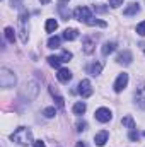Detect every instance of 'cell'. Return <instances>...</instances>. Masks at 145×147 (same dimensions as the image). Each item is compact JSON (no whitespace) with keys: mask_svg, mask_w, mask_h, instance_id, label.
<instances>
[{"mask_svg":"<svg viewBox=\"0 0 145 147\" xmlns=\"http://www.w3.org/2000/svg\"><path fill=\"white\" fill-rule=\"evenodd\" d=\"M44 28H46V33H55V31H56V28H58V22H56L55 19H48Z\"/></svg>","mask_w":145,"mask_h":147,"instance_id":"ffe728a7","label":"cell"},{"mask_svg":"<svg viewBox=\"0 0 145 147\" xmlns=\"http://www.w3.org/2000/svg\"><path fill=\"white\" fill-rule=\"evenodd\" d=\"M85 110H87V106H85V103H82V101H79V103L73 105V113H75V115H84Z\"/></svg>","mask_w":145,"mask_h":147,"instance_id":"44dd1931","label":"cell"},{"mask_svg":"<svg viewBox=\"0 0 145 147\" xmlns=\"http://www.w3.org/2000/svg\"><path fill=\"white\" fill-rule=\"evenodd\" d=\"M39 2H41V3H44V5H46V3H50V2H51V0H39Z\"/></svg>","mask_w":145,"mask_h":147,"instance_id":"d590c367","label":"cell"},{"mask_svg":"<svg viewBox=\"0 0 145 147\" xmlns=\"http://www.w3.org/2000/svg\"><path fill=\"white\" fill-rule=\"evenodd\" d=\"M43 115H44L46 118H53V116L56 115V110H55L53 106H50V108H44V111H43Z\"/></svg>","mask_w":145,"mask_h":147,"instance_id":"4316f807","label":"cell"},{"mask_svg":"<svg viewBox=\"0 0 145 147\" xmlns=\"http://www.w3.org/2000/svg\"><path fill=\"white\" fill-rule=\"evenodd\" d=\"M60 58H62V63H67V62L72 60V53H70V51H63Z\"/></svg>","mask_w":145,"mask_h":147,"instance_id":"83f0119b","label":"cell"},{"mask_svg":"<svg viewBox=\"0 0 145 147\" xmlns=\"http://www.w3.org/2000/svg\"><path fill=\"white\" fill-rule=\"evenodd\" d=\"M108 132L106 130H103V132H99V134H96V137H94V142H96V146L103 147L106 142H108Z\"/></svg>","mask_w":145,"mask_h":147,"instance_id":"7c38bea8","label":"cell"},{"mask_svg":"<svg viewBox=\"0 0 145 147\" xmlns=\"http://www.w3.org/2000/svg\"><path fill=\"white\" fill-rule=\"evenodd\" d=\"M48 48H60V38L58 36H51L48 39Z\"/></svg>","mask_w":145,"mask_h":147,"instance_id":"d4e9b609","label":"cell"},{"mask_svg":"<svg viewBox=\"0 0 145 147\" xmlns=\"http://www.w3.org/2000/svg\"><path fill=\"white\" fill-rule=\"evenodd\" d=\"M15 82H17V77H15V74L12 72L10 69H7V67H2L0 69V86L3 89L14 87Z\"/></svg>","mask_w":145,"mask_h":147,"instance_id":"7a4b0ae2","label":"cell"},{"mask_svg":"<svg viewBox=\"0 0 145 147\" xmlns=\"http://www.w3.org/2000/svg\"><path fill=\"white\" fill-rule=\"evenodd\" d=\"M3 34H5V39L9 43H14L15 41V31H14V28H5L3 29Z\"/></svg>","mask_w":145,"mask_h":147,"instance_id":"d6986e66","label":"cell"},{"mask_svg":"<svg viewBox=\"0 0 145 147\" xmlns=\"http://www.w3.org/2000/svg\"><path fill=\"white\" fill-rule=\"evenodd\" d=\"M144 135H145V132H144Z\"/></svg>","mask_w":145,"mask_h":147,"instance_id":"8d00e7d4","label":"cell"},{"mask_svg":"<svg viewBox=\"0 0 145 147\" xmlns=\"http://www.w3.org/2000/svg\"><path fill=\"white\" fill-rule=\"evenodd\" d=\"M87 128V123L85 121H79L77 123V132H82V130H85Z\"/></svg>","mask_w":145,"mask_h":147,"instance_id":"d6a6232c","label":"cell"},{"mask_svg":"<svg viewBox=\"0 0 145 147\" xmlns=\"http://www.w3.org/2000/svg\"><path fill=\"white\" fill-rule=\"evenodd\" d=\"M85 24H89V26H99V28H106L108 26L106 21H99V19H94V17H91Z\"/></svg>","mask_w":145,"mask_h":147,"instance_id":"cb8c5ba5","label":"cell"},{"mask_svg":"<svg viewBox=\"0 0 145 147\" xmlns=\"http://www.w3.org/2000/svg\"><path fill=\"white\" fill-rule=\"evenodd\" d=\"M135 103L137 106H140L142 110H145V86H140L135 92Z\"/></svg>","mask_w":145,"mask_h":147,"instance_id":"9c48e42d","label":"cell"},{"mask_svg":"<svg viewBox=\"0 0 145 147\" xmlns=\"http://www.w3.org/2000/svg\"><path fill=\"white\" fill-rule=\"evenodd\" d=\"M56 77H58V80H60V82L68 84V82L72 80V72H70L68 69H60L58 74H56Z\"/></svg>","mask_w":145,"mask_h":147,"instance_id":"30bf717a","label":"cell"},{"mask_svg":"<svg viewBox=\"0 0 145 147\" xmlns=\"http://www.w3.org/2000/svg\"><path fill=\"white\" fill-rule=\"evenodd\" d=\"M82 46H84V53H85V55H91V53L94 51V39H92V38H84Z\"/></svg>","mask_w":145,"mask_h":147,"instance_id":"4fadbf2b","label":"cell"},{"mask_svg":"<svg viewBox=\"0 0 145 147\" xmlns=\"http://www.w3.org/2000/svg\"><path fill=\"white\" fill-rule=\"evenodd\" d=\"M137 33H138L140 36H145V21H144V22H140V24L137 26Z\"/></svg>","mask_w":145,"mask_h":147,"instance_id":"f546056e","label":"cell"},{"mask_svg":"<svg viewBox=\"0 0 145 147\" xmlns=\"http://www.w3.org/2000/svg\"><path fill=\"white\" fill-rule=\"evenodd\" d=\"M138 10H140V5H138V3H130V5L123 10V14H125V16H135V14H138Z\"/></svg>","mask_w":145,"mask_h":147,"instance_id":"2e32d148","label":"cell"},{"mask_svg":"<svg viewBox=\"0 0 145 147\" xmlns=\"http://www.w3.org/2000/svg\"><path fill=\"white\" fill-rule=\"evenodd\" d=\"M75 147H85V144H84V142H77V146Z\"/></svg>","mask_w":145,"mask_h":147,"instance_id":"e575fe53","label":"cell"},{"mask_svg":"<svg viewBox=\"0 0 145 147\" xmlns=\"http://www.w3.org/2000/svg\"><path fill=\"white\" fill-rule=\"evenodd\" d=\"M50 92H51V96H53V98L56 99V105H58L60 108H63V98H62V96L58 94V91L55 89V86H50Z\"/></svg>","mask_w":145,"mask_h":147,"instance_id":"ac0fdd59","label":"cell"},{"mask_svg":"<svg viewBox=\"0 0 145 147\" xmlns=\"http://www.w3.org/2000/svg\"><path fill=\"white\" fill-rule=\"evenodd\" d=\"M58 10H60V14H62V17H63L65 21H68V19H70V10H67V7H65V3H62V5H58Z\"/></svg>","mask_w":145,"mask_h":147,"instance_id":"484cf974","label":"cell"},{"mask_svg":"<svg viewBox=\"0 0 145 147\" xmlns=\"http://www.w3.org/2000/svg\"><path fill=\"white\" fill-rule=\"evenodd\" d=\"M121 123H123L125 127H128L130 130H135V128H137V125H135V121H133L132 116H125V118L121 120Z\"/></svg>","mask_w":145,"mask_h":147,"instance_id":"603a6c76","label":"cell"},{"mask_svg":"<svg viewBox=\"0 0 145 147\" xmlns=\"http://www.w3.org/2000/svg\"><path fill=\"white\" fill-rule=\"evenodd\" d=\"M79 94L82 96V98H89V96H92V86H91V82L87 80V79H84V80H80L79 82Z\"/></svg>","mask_w":145,"mask_h":147,"instance_id":"8992f818","label":"cell"},{"mask_svg":"<svg viewBox=\"0 0 145 147\" xmlns=\"http://www.w3.org/2000/svg\"><path fill=\"white\" fill-rule=\"evenodd\" d=\"M106 10H108V7H106V5H94V12L103 14V12H106Z\"/></svg>","mask_w":145,"mask_h":147,"instance_id":"4dcf8cb0","label":"cell"},{"mask_svg":"<svg viewBox=\"0 0 145 147\" xmlns=\"http://www.w3.org/2000/svg\"><path fill=\"white\" fill-rule=\"evenodd\" d=\"M109 5L113 9H118L119 5H123V0H109Z\"/></svg>","mask_w":145,"mask_h":147,"instance_id":"1f68e13d","label":"cell"},{"mask_svg":"<svg viewBox=\"0 0 145 147\" xmlns=\"http://www.w3.org/2000/svg\"><path fill=\"white\" fill-rule=\"evenodd\" d=\"M126 84H128V74H119L118 75V79H116V82H114V86H113V89L116 91V92H121L125 87H126Z\"/></svg>","mask_w":145,"mask_h":147,"instance_id":"52a82bcc","label":"cell"},{"mask_svg":"<svg viewBox=\"0 0 145 147\" xmlns=\"http://www.w3.org/2000/svg\"><path fill=\"white\" fill-rule=\"evenodd\" d=\"M118 63H123V65H130L132 63V60H133V57H132V53L128 51V50H125V51H121L119 55H118Z\"/></svg>","mask_w":145,"mask_h":147,"instance_id":"8fae6325","label":"cell"},{"mask_svg":"<svg viewBox=\"0 0 145 147\" xmlns=\"http://www.w3.org/2000/svg\"><path fill=\"white\" fill-rule=\"evenodd\" d=\"M73 16H75V19L80 21V22H87V21L92 17L91 9H87V7H77L75 12H73Z\"/></svg>","mask_w":145,"mask_h":147,"instance_id":"5b68a950","label":"cell"},{"mask_svg":"<svg viewBox=\"0 0 145 147\" xmlns=\"http://www.w3.org/2000/svg\"><path fill=\"white\" fill-rule=\"evenodd\" d=\"M33 147H46V144H44L43 140H38V142H34V144H33Z\"/></svg>","mask_w":145,"mask_h":147,"instance_id":"836d02e7","label":"cell"},{"mask_svg":"<svg viewBox=\"0 0 145 147\" xmlns=\"http://www.w3.org/2000/svg\"><path fill=\"white\" fill-rule=\"evenodd\" d=\"M111 118H113V115H111V111L108 108H99L96 111V120L101 121V123H108Z\"/></svg>","mask_w":145,"mask_h":147,"instance_id":"ba28073f","label":"cell"},{"mask_svg":"<svg viewBox=\"0 0 145 147\" xmlns=\"http://www.w3.org/2000/svg\"><path fill=\"white\" fill-rule=\"evenodd\" d=\"M101 70H103V62H94V63H91L87 67V72L91 74V75H99Z\"/></svg>","mask_w":145,"mask_h":147,"instance_id":"5bb4252c","label":"cell"},{"mask_svg":"<svg viewBox=\"0 0 145 147\" xmlns=\"http://www.w3.org/2000/svg\"><path fill=\"white\" fill-rule=\"evenodd\" d=\"M28 19H29V14L26 12V10H22L21 14H19V36H21V41L26 45L28 43V39H29V36H28V31H26V22H28Z\"/></svg>","mask_w":145,"mask_h":147,"instance_id":"277c9868","label":"cell"},{"mask_svg":"<svg viewBox=\"0 0 145 147\" xmlns=\"http://www.w3.org/2000/svg\"><path fill=\"white\" fill-rule=\"evenodd\" d=\"M128 137H130V140L137 142V140H138V137H140V134H138V132H137V128H135V130H130V135H128Z\"/></svg>","mask_w":145,"mask_h":147,"instance_id":"f1b7e54d","label":"cell"},{"mask_svg":"<svg viewBox=\"0 0 145 147\" xmlns=\"http://www.w3.org/2000/svg\"><path fill=\"white\" fill-rule=\"evenodd\" d=\"M38 91H39L38 82L36 80H29V82H26L24 87L21 89V96H22L26 101H33V99L38 96Z\"/></svg>","mask_w":145,"mask_h":147,"instance_id":"3957f363","label":"cell"},{"mask_svg":"<svg viewBox=\"0 0 145 147\" xmlns=\"http://www.w3.org/2000/svg\"><path fill=\"white\" fill-rule=\"evenodd\" d=\"M77 36H79L77 29H65L63 31V39H67V41H73V39H77Z\"/></svg>","mask_w":145,"mask_h":147,"instance_id":"e0dca14e","label":"cell"},{"mask_svg":"<svg viewBox=\"0 0 145 147\" xmlns=\"http://www.w3.org/2000/svg\"><path fill=\"white\" fill-rule=\"evenodd\" d=\"M48 63H50L51 67L58 69V67L62 65V58H60V57H55V55H51V57H48Z\"/></svg>","mask_w":145,"mask_h":147,"instance_id":"7402d4cb","label":"cell"},{"mask_svg":"<svg viewBox=\"0 0 145 147\" xmlns=\"http://www.w3.org/2000/svg\"><path fill=\"white\" fill-rule=\"evenodd\" d=\"M114 50H116V43H114V41H108V43L103 45V50H101V51H103L104 57H108V55H111Z\"/></svg>","mask_w":145,"mask_h":147,"instance_id":"9a60e30c","label":"cell"},{"mask_svg":"<svg viewBox=\"0 0 145 147\" xmlns=\"http://www.w3.org/2000/svg\"><path fill=\"white\" fill-rule=\"evenodd\" d=\"M12 142L19 144V146H29L33 142V132L31 128H26V127H19L12 135H10Z\"/></svg>","mask_w":145,"mask_h":147,"instance_id":"6da1fadb","label":"cell"}]
</instances>
